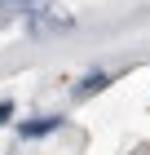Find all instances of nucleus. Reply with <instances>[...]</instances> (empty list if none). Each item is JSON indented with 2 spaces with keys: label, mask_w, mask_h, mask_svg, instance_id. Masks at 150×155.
<instances>
[{
  "label": "nucleus",
  "mask_w": 150,
  "mask_h": 155,
  "mask_svg": "<svg viewBox=\"0 0 150 155\" xmlns=\"http://www.w3.org/2000/svg\"><path fill=\"white\" fill-rule=\"evenodd\" d=\"M62 129V115H35V120H22L18 124V133H22L27 142H35V137H49V133Z\"/></svg>",
  "instance_id": "nucleus-1"
},
{
  "label": "nucleus",
  "mask_w": 150,
  "mask_h": 155,
  "mask_svg": "<svg viewBox=\"0 0 150 155\" xmlns=\"http://www.w3.org/2000/svg\"><path fill=\"white\" fill-rule=\"evenodd\" d=\"M106 84H110V75H106V71H88L80 84H75V97H93L97 89H106Z\"/></svg>",
  "instance_id": "nucleus-2"
},
{
  "label": "nucleus",
  "mask_w": 150,
  "mask_h": 155,
  "mask_svg": "<svg viewBox=\"0 0 150 155\" xmlns=\"http://www.w3.org/2000/svg\"><path fill=\"white\" fill-rule=\"evenodd\" d=\"M5 120H13V102H0V124Z\"/></svg>",
  "instance_id": "nucleus-3"
},
{
  "label": "nucleus",
  "mask_w": 150,
  "mask_h": 155,
  "mask_svg": "<svg viewBox=\"0 0 150 155\" xmlns=\"http://www.w3.org/2000/svg\"><path fill=\"white\" fill-rule=\"evenodd\" d=\"M0 5H35V0H0Z\"/></svg>",
  "instance_id": "nucleus-4"
}]
</instances>
